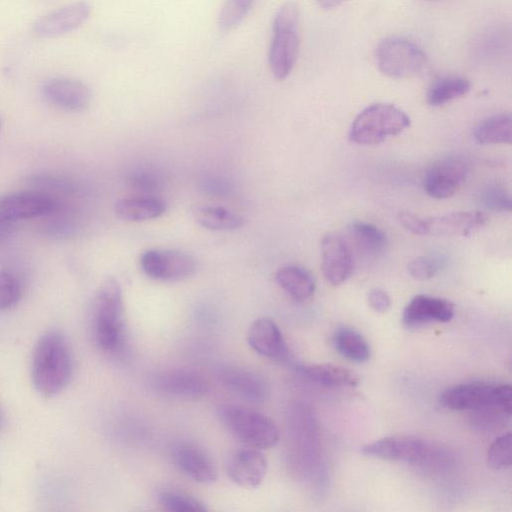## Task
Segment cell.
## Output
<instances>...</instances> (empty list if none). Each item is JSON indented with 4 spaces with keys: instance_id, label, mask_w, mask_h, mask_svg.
<instances>
[{
    "instance_id": "6da1fadb",
    "label": "cell",
    "mask_w": 512,
    "mask_h": 512,
    "mask_svg": "<svg viewBox=\"0 0 512 512\" xmlns=\"http://www.w3.org/2000/svg\"><path fill=\"white\" fill-rule=\"evenodd\" d=\"M73 360L65 337L58 331L42 334L32 351L31 380L35 390L45 397H53L69 384Z\"/></svg>"
},
{
    "instance_id": "7a4b0ae2",
    "label": "cell",
    "mask_w": 512,
    "mask_h": 512,
    "mask_svg": "<svg viewBox=\"0 0 512 512\" xmlns=\"http://www.w3.org/2000/svg\"><path fill=\"white\" fill-rule=\"evenodd\" d=\"M125 308L118 280L107 277L96 291L91 315L92 337L103 352L114 354L125 340Z\"/></svg>"
},
{
    "instance_id": "3957f363",
    "label": "cell",
    "mask_w": 512,
    "mask_h": 512,
    "mask_svg": "<svg viewBox=\"0 0 512 512\" xmlns=\"http://www.w3.org/2000/svg\"><path fill=\"white\" fill-rule=\"evenodd\" d=\"M218 416L226 429L247 447L268 449L280 440L274 421L257 410L239 404H224L218 408Z\"/></svg>"
},
{
    "instance_id": "277c9868",
    "label": "cell",
    "mask_w": 512,
    "mask_h": 512,
    "mask_svg": "<svg viewBox=\"0 0 512 512\" xmlns=\"http://www.w3.org/2000/svg\"><path fill=\"white\" fill-rule=\"evenodd\" d=\"M410 125V118L390 103H375L362 110L351 124L349 139L358 145H376L398 135Z\"/></svg>"
},
{
    "instance_id": "5b68a950",
    "label": "cell",
    "mask_w": 512,
    "mask_h": 512,
    "mask_svg": "<svg viewBox=\"0 0 512 512\" xmlns=\"http://www.w3.org/2000/svg\"><path fill=\"white\" fill-rule=\"evenodd\" d=\"M378 69L394 79H405L421 73L427 64V56L420 46L401 36L382 39L375 50Z\"/></svg>"
},
{
    "instance_id": "8992f818",
    "label": "cell",
    "mask_w": 512,
    "mask_h": 512,
    "mask_svg": "<svg viewBox=\"0 0 512 512\" xmlns=\"http://www.w3.org/2000/svg\"><path fill=\"white\" fill-rule=\"evenodd\" d=\"M361 452L378 459L415 465L428 464L436 457L431 445L414 435L387 436L364 445Z\"/></svg>"
},
{
    "instance_id": "52a82bcc",
    "label": "cell",
    "mask_w": 512,
    "mask_h": 512,
    "mask_svg": "<svg viewBox=\"0 0 512 512\" xmlns=\"http://www.w3.org/2000/svg\"><path fill=\"white\" fill-rule=\"evenodd\" d=\"M142 272L150 279L177 282L196 271V261L187 252L172 249H148L139 259Z\"/></svg>"
},
{
    "instance_id": "ba28073f",
    "label": "cell",
    "mask_w": 512,
    "mask_h": 512,
    "mask_svg": "<svg viewBox=\"0 0 512 512\" xmlns=\"http://www.w3.org/2000/svg\"><path fill=\"white\" fill-rule=\"evenodd\" d=\"M151 388L160 395L197 400L209 391V384L204 376L191 368H169L156 372L150 379Z\"/></svg>"
},
{
    "instance_id": "9c48e42d",
    "label": "cell",
    "mask_w": 512,
    "mask_h": 512,
    "mask_svg": "<svg viewBox=\"0 0 512 512\" xmlns=\"http://www.w3.org/2000/svg\"><path fill=\"white\" fill-rule=\"evenodd\" d=\"M55 208L54 198L41 190L17 191L0 196V216L14 222L48 215Z\"/></svg>"
},
{
    "instance_id": "30bf717a",
    "label": "cell",
    "mask_w": 512,
    "mask_h": 512,
    "mask_svg": "<svg viewBox=\"0 0 512 512\" xmlns=\"http://www.w3.org/2000/svg\"><path fill=\"white\" fill-rule=\"evenodd\" d=\"M466 176L467 167L460 159L454 157L440 159L427 170L424 189L433 198L446 199L459 190Z\"/></svg>"
},
{
    "instance_id": "8fae6325",
    "label": "cell",
    "mask_w": 512,
    "mask_h": 512,
    "mask_svg": "<svg viewBox=\"0 0 512 512\" xmlns=\"http://www.w3.org/2000/svg\"><path fill=\"white\" fill-rule=\"evenodd\" d=\"M273 37L268 52V62L273 77L282 81L294 68L299 52L297 26H272Z\"/></svg>"
},
{
    "instance_id": "7c38bea8",
    "label": "cell",
    "mask_w": 512,
    "mask_h": 512,
    "mask_svg": "<svg viewBox=\"0 0 512 512\" xmlns=\"http://www.w3.org/2000/svg\"><path fill=\"white\" fill-rule=\"evenodd\" d=\"M171 459L176 468L195 482L213 483L217 479V469L211 457L198 445L180 441L171 448Z\"/></svg>"
},
{
    "instance_id": "4fadbf2b",
    "label": "cell",
    "mask_w": 512,
    "mask_h": 512,
    "mask_svg": "<svg viewBox=\"0 0 512 512\" xmlns=\"http://www.w3.org/2000/svg\"><path fill=\"white\" fill-rule=\"evenodd\" d=\"M321 268L331 285L344 283L352 273L353 257L350 246L338 234H326L321 241Z\"/></svg>"
},
{
    "instance_id": "5bb4252c",
    "label": "cell",
    "mask_w": 512,
    "mask_h": 512,
    "mask_svg": "<svg viewBox=\"0 0 512 512\" xmlns=\"http://www.w3.org/2000/svg\"><path fill=\"white\" fill-rule=\"evenodd\" d=\"M91 6L86 1L66 4L39 17L33 30L41 37H55L80 27L89 17Z\"/></svg>"
},
{
    "instance_id": "9a60e30c",
    "label": "cell",
    "mask_w": 512,
    "mask_h": 512,
    "mask_svg": "<svg viewBox=\"0 0 512 512\" xmlns=\"http://www.w3.org/2000/svg\"><path fill=\"white\" fill-rule=\"evenodd\" d=\"M42 93L50 104L69 112L86 109L92 98L91 90L84 82L67 77L48 79L43 84Z\"/></svg>"
},
{
    "instance_id": "2e32d148",
    "label": "cell",
    "mask_w": 512,
    "mask_h": 512,
    "mask_svg": "<svg viewBox=\"0 0 512 512\" xmlns=\"http://www.w3.org/2000/svg\"><path fill=\"white\" fill-rule=\"evenodd\" d=\"M217 378L227 390L248 402L262 403L269 397L266 380L248 369L223 366L218 369Z\"/></svg>"
},
{
    "instance_id": "e0dca14e",
    "label": "cell",
    "mask_w": 512,
    "mask_h": 512,
    "mask_svg": "<svg viewBox=\"0 0 512 512\" xmlns=\"http://www.w3.org/2000/svg\"><path fill=\"white\" fill-rule=\"evenodd\" d=\"M267 467V460L261 450L246 446L230 456L227 474L235 484L255 488L263 482Z\"/></svg>"
},
{
    "instance_id": "ac0fdd59",
    "label": "cell",
    "mask_w": 512,
    "mask_h": 512,
    "mask_svg": "<svg viewBox=\"0 0 512 512\" xmlns=\"http://www.w3.org/2000/svg\"><path fill=\"white\" fill-rule=\"evenodd\" d=\"M249 346L259 355L282 361L288 357L289 348L277 323L268 317L253 321L247 332Z\"/></svg>"
},
{
    "instance_id": "d6986e66",
    "label": "cell",
    "mask_w": 512,
    "mask_h": 512,
    "mask_svg": "<svg viewBox=\"0 0 512 512\" xmlns=\"http://www.w3.org/2000/svg\"><path fill=\"white\" fill-rule=\"evenodd\" d=\"M454 316V305L447 299L428 295H416L404 308L402 322L407 328H415L430 322L445 323Z\"/></svg>"
},
{
    "instance_id": "ffe728a7",
    "label": "cell",
    "mask_w": 512,
    "mask_h": 512,
    "mask_svg": "<svg viewBox=\"0 0 512 512\" xmlns=\"http://www.w3.org/2000/svg\"><path fill=\"white\" fill-rule=\"evenodd\" d=\"M511 409V386L509 384H498L493 398L483 406L472 410L471 425L481 431L497 430L509 421Z\"/></svg>"
},
{
    "instance_id": "44dd1931",
    "label": "cell",
    "mask_w": 512,
    "mask_h": 512,
    "mask_svg": "<svg viewBox=\"0 0 512 512\" xmlns=\"http://www.w3.org/2000/svg\"><path fill=\"white\" fill-rule=\"evenodd\" d=\"M482 212H453L441 216L422 218L421 235L466 236L485 225Z\"/></svg>"
},
{
    "instance_id": "7402d4cb",
    "label": "cell",
    "mask_w": 512,
    "mask_h": 512,
    "mask_svg": "<svg viewBox=\"0 0 512 512\" xmlns=\"http://www.w3.org/2000/svg\"><path fill=\"white\" fill-rule=\"evenodd\" d=\"M495 389V384L487 382L462 383L444 390L439 401L449 410L472 411L488 403L493 398Z\"/></svg>"
},
{
    "instance_id": "603a6c76",
    "label": "cell",
    "mask_w": 512,
    "mask_h": 512,
    "mask_svg": "<svg viewBox=\"0 0 512 512\" xmlns=\"http://www.w3.org/2000/svg\"><path fill=\"white\" fill-rule=\"evenodd\" d=\"M296 373L303 379L327 388L354 387L357 376L350 370L330 363L300 364L295 366Z\"/></svg>"
},
{
    "instance_id": "cb8c5ba5",
    "label": "cell",
    "mask_w": 512,
    "mask_h": 512,
    "mask_svg": "<svg viewBox=\"0 0 512 512\" xmlns=\"http://www.w3.org/2000/svg\"><path fill=\"white\" fill-rule=\"evenodd\" d=\"M114 210L117 217L122 220L140 222L162 216L166 211V204L158 197H128L118 200Z\"/></svg>"
},
{
    "instance_id": "d4e9b609",
    "label": "cell",
    "mask_w": 512,
    "mask_h": 512,
    "mask_svg": "<svg viewBox=\"0 0 512 512\" xmlns=\"http://www.w3.org/2000/svg\"><path fill=\"white\" fill-rule=\"evenodd\" d=\"M275 280L282 290L299 302L311 298L316 289L313 275L297 265L280 267L275 274Z\"/></svg>"
},
{
    "instance_id": "484cf974",
    "label": "cell",
    "mask_w": 512,
    "mask_h": 512,
    "mask_svg": "<svg viewBox=\"0 0 512 512\" xmlns=\"http://www.w3.org/2000/svg\"><path fill=\"white\" fill-rule=\"evenodd\" d=\"M347 231L356 248L366 255L378 256L387 246L385 232L371 223L354 221L349 224Z\"/></svg>"
},
{
    "instance_id": "4316f807",
    "label": "cell",
    "mask_w": 512,
    "mask_h": 512,
    "mask_svg": "<svg viewBox=\"0 0 512 512\" xmlns=\"http://www.w3.org/2000/svg\"><path fill=\"white\" fill-rule=\"evenodd\" d=\"M512 118L508 113L489 116L480 121L474 128L475 140L483 145L510 144Z\"/></svg>"
},
{
    "instance_id": "83f0119b",
    "label": "cell",
    "mask_w": 512,
    "mask_h": 512,
    "mask_svg": "<svg viewBox=\"0 0 512 512\" xmlns=\"http://www.w3.org/2000/svg\"><path fill=\"white\" fill-rule=\"evenodd\" d=\"M192 214L200 226L213 231H232L244 224L239 214L223 207L197 206Z\"/></svg>"
},
{
    "instance_id": "f1b7e54d",
    "label": "cell",
    "mask_w": 512,
    "mask_h": 512,
    "mask_svg": "<svg viewBox=\"0 0 512 512\" xmlns=\"http://www.w3.org/2000/svg\"><path fill=\"white\" fill-rule=\"evenodd\" d=\"M471 89L470 81L462 76H444L434 81L427 91V102L441 106L466 95Z\"/></svg>"
},
{
    "instance_id": "f546056e",
    "label": "cell",
    "mask_w": 512,
    "mask_h": 512,
    "mask_svg": "<svg viewBox=\"0 0 512 512\" xmlns=\"http://www.w3.org/2000/svg\"><path fill=\"white\" fill-rule=\"evenodd\" d=\"M333 345L344 358L363 363L370 358V347L365 338L356 330L341 327L333 335Z\"/></svg>"
},
{
    "instance_id": "4dcf8cb0",
    "label": "cell",
    "mask_w": 512,
    "mask_h": 512,
    "mask_svg": "<svg viewBox=\"0 0 512 512\" xmlns=\"http://www.w3.org/2000/svg\"><path fill=\"white\" fill-rule=\"evenodd\" d=\"M160 505L172 512H203L207 511L205 504L198 498L182 490L163 487L156 493Z\"/></svg>"
},
{
    "instance_id": "1f68e13d",
    "label": "cell",
    "mask_w": 512,
    "mask_h": 512,
    "mask_svg": "<svg viewBox=\"0 0 512 512\" xmlns=\"http://www.w3.org/2000/svg\"><path fill=\"white\" fill-rule=\"evenodd\" d=\"M255 0H226L219 17L218 25L223 31L235 29L251 10Z\"/></svg>"
},
{
    "instance_id": "d6a6232c",
    "label": "cell",
    "mask_w": 512,
    "mask_h": 512,
    "mask_svg": "<svg viewBox=\"0 0 512 512\" xmlns=\"http://www.w3.org/2000/svg\"><path fill=\"white\" fill-rule=\"evenodd\" d=\"M22 293L21 280L12 272L0 271V312L14 308Z\"/></svg>"
},
{
    "instance_id": "836d02e7",
    "label": "cell",
    "mask_w": 512,
    "mask_h": 512,
    "mask_svg": "<svg viewBox=\"0 0 512 512\" xmlns=\"http://www.w3.org/2000/svg\"><path fill=\"white\" fill-rule=\"evenodd\" d=\"M511 433L507 432L496 438L487 452L488 465L496 470H503L511 466L512 462Z\"/></svg>"
},
{
    "instance_id": "e575fe53",
    "label": "cell",
    "mask_w": 512,
    "mask_h": 512,
    "mask_svg": "<svg viewBox=\"0 0 512 512\" xmlns=\"http://www.w3.org/2000/svg\"><path fill=\"white\" fill-rule=\"evenodd\" d=\"M444 260L435 255H426L409 262L407 270L417 280H428L434 277L442 268Z\"/></svg>"
},
{
    "instance_id": "d590c367",
    "label": "cell",
    "mask_w": 512,
    "mask_h": 512,
    "mask_svg": "<svg viewBox=\"0 0 512 512\" xmlns=\"http://www.w3.org/2000/svg\"><path fill=\"white\" fill-rule=\"evenodd\" d=\"M480 203L491 211L509 212L512 207L510 194L497 185L488 186L481 192Z\"/></svg>"
},
{
    "instance_id": "8d00e7d4",
    "label": "cell",
    "mask_w": 512,
    "mask_h": 512,
    "mask_svg": "<svg viewBox=\"0 0 512 512\" xmlns=\"http://www.w3.org/2000/svg\"><path fill=\"white\" fill-rule=\"evenodd\" d=\"M370 307L379 313L386 312L391 306L389 295L382 289H373L368 293Z\"/></svg>"
},
{
    "instance_id": "74e56055",
    "label": "cell",
    "mask_w": 512,
    "mask_h": 512,
    "mask_svg": "<svg viewBox=\"0 0 512 512\" xmlns=\"http://www.w3.org/2000/svg\"><path fill=\"white\" fill-rule=\"evenodd\" d=\"M399 220L401 224L411 233L421 235L422 232V218L407 211L399 213Z\"/></svg>"
},
{
    "instance_id": "f35d334b",
    "label": "cell",
    "mask_w": 512,
    "mask_h": 512,
    "mask_svg": "<svg viewBox=\"0 0 512 512\" xmlns=\"http://www.w3.org/2000/svg\"><path fill=\"white\" fill-rule=\"evenodd\" d=\"M16 222L0 216V243L8 240L16 229Z\"/></svg>"
},
{
    "instance_id": "ab89813d",
    "label": "cell",
    "mask_w": 512,
    "mask_h": 512,
    "mask_svg": "<svg viewBox=\"0 0 512 512\" xmlns=\"http://www.w3.org/2000/svg\"><path fill=\"white\" fill-rule=\"evenodd\" d=\"M317 4L326 10L333 9L341 5L345 0H315Z\"/></svg>"
}]
</instances>
